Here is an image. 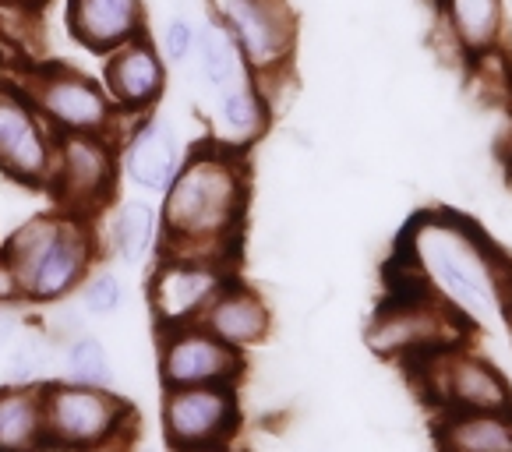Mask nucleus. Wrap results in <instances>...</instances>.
<instances>
[{
	"instance_id": "obj_1",
	"label": "nucleus",
	"mask_w": 512,
	"mask_h": 452,
	"mask_svg": "<svg viewBox=\"0 0 512 452\" xmlns=\"http://www.w3.org/2000/svg\"><path fill=\"white\" fill-rule=\"evenodd\" d=\"M248 163L241 149L209 142L184 156L163 191V255L230 258L248 212Z\"/></svg>"
},
{
	"instance_id": "obj_2",
	"label": "nucleus",
	"mask_w": 512,
	"mask_h": 452,
	"mask_svg": "<svg viewBox=\"0 0 512 452\" xmlns=\"http://www.w3.org/2000/svg\"><path fill=\"white\" fill-rule=\"evenodd\" d=\"M43 417L46 449L61 452H103L135 424V414L121 396L78 382H46Z\"/></svg>"
},
{
	"instance_id": "obj_3",
	"label": "nucleus",
	"mask_w": 512,
	"mask_h": 452,
	"mask_svg": "<svg viewBox=\"0 0 512 452\" xmlns=\"http://www.w3.org/2000/svg\"><path fill=\"white\" fill-rule=\"evenodd\" d=\"M53 135H110L117 131V106L103 82L68 64H39L15 85Z\"/></svg>"
},
{
	"instance_id": "obj_4",
	"label": "nucleus",
	"mask_w": 512,
	"mask_h": 452,
	"mask_svg": "<svg viewBox=\"0 0 512 452\" xmlns=\"http://www.w3.org/2000/svg\"><path fill=\"white\" fill-rule=\"evenodd\" d=\"M209 11L234 39L251 78L290 71L301 22L290 0H209Z\"/></svg>"
},
{
	"instance_id": "obj_5",
	"label": "nucleus",
	"mask_w": 512,
	"mask_h": 452,
	"mask_svg": "<svg viewBox=\"0 0 512 452\" xmlns=\"http://www.w3.org/2000/svg\"><path fill=\"white\" fill-rule=\"evenodd\" d=\"M474 325L460 311L445 304L435 290L414 297H389L368 325V347L382 357L431 354V350L460 347Z\"/></svg>"
},
{
	"instance_id": "obj_6",
	"label": "nucleus",
	"mask_w": 512,
	"mask_h": 452,
	"mask_svg": "<svg viewBox=\"0 0 512 452\" xmlns=\"http://www.w3.org/2000/svg\"><path fill=\"white\" fill-rule=\"evenodd\" d=\"M121 156L110 135H57L46 191L64 216L89 219L117 191Z\"/></svg>"
},
{
	"instance_id": "obj_7",
	"label": "nucleus",
	"mask_w": 512,
	"mask_h": 452,
	"mask_svg": "<svg viewBox=\"0 0 512 452\" xmlns=\"http://www.w3.org/2000/svg\"><path fill=\"white\" fill-rule=\"evenodd\" d=\"M230 283L223 258L163 255L149 276V308L156 329H181L202 318L205 304Z\"/></svg>"
},
{
	"instance_id": "obj_8",
	"label": "nucleus",
	"mask_w": 512,
	"mask_h": 452,
	"mask_svg": "<svg viewBox=\"0 0 512 452\" xmlns=\"http://www.w3.org/2000/svg\"><path fill=\"white\" fill-rule=\"evenodd\" d=\"M241 403L234 385H184L163 396V435L170 449L223 445L237 435Z\"/></svg>"
},
{
	"instance_id": "obj_9",
	"label": "nucleus",
	"mask_w": 512,
	"mask_h": 452,
	"mask_svg": "<svg viewBox=\"0 0 512 452\" xmlns=\"http://www.w3.org/2000/svg\"><path fill=\"white\" fill-rule=\"evenodd\" d=\"M241 371V350L226 347L223 339L205 332L198 322L159 332V382H163V389L234 385L241 378Z\"/></svg>"
},
{
	"instance_id": "obj_10",
	"label": "nucleus",
	"mask_w": 512,
	"mask_h": 452,
	"mask_svg": "<svg viewBox=\"0 0 512 452\" xmlns=\"http://www.w3.org/2000/svg\"><path fill=\"white\" fill-rule=\"evenodd\" d=\"M53 135L18 89H0V174L25 188H46L53 170Z\"/></svg>"
},
{
	"instance_id": "obj_11",
	"label": "nucleus",
	"mask_w": 512,
	"mask_h": 452,
	"mask_svg": "<svg viewBox=\"0 0 512 452\" xmlns=\"http://www.w3.org/2000/svg\"><path fill=\"white\" fill-rule=\"evenodd\" d=\"M92 258H96V241H92L89 219L64 216L53 241L22 272V297L36 304L61 301V297H68L71 290H78L85 283Z\"/></svg>"
},
{
	"instance_id": "obj_12",
	"label": "nucleus",
	"mask_w": 512,
	"mask_h": 452,
	"mask_svg": "<svg viewBox=\"0 0 512 452\" xmlns=\"http://www.w3.org/2000/svg\"><path fill=\"white\" fill-rule=\"evenodd\" d=\"M103 89L124 117L149 113L166 96V61L149 36H135L106 53Z\"/></svg>"
},
{
	"instance_id": "obj_13",
	"label": "nucleus",
	"mask_w": 512,
	"mask_h": 452,
	"mask_svg": "<svg viewBox=\"0 0 512 452\" xmlns=\"http://www.w3.org/2000/svg\"><path fill=\"white\" fill-rule=\"evenodd\" d=\"M181 163L184 149L174 124H166L152 110L131 117V128L121 135V170L135 188L163 195Z\"/></svg>"
},
{
	"instance_id": "obj_14",
	"label": "nucleus",
	"mask_w": 512,
	"mask_h": 452,
	"mask_svg": "<svg viewBox=\"0 0 512 452\" xmlns=\"http://www.w3.org/2000/svg\"><path fill=\"white\" fill-rule=\"evenodd\" d=\"M149 4L145 0H68V32L78 46L106 57L128 39L145 36Z\"/></svg>"
},
{
	"instance_id": "obj_15",
	"label": "nucleus",
	"mask_w": 512,
	"mask_h": 452,
	"mask_svg": "<svg viewBox=\"0 0 512 452\" xmlns=\"http://www.w3.org/2000/svg\"><path fill=\"white\" fill-rule=\"evenodd\" d=\"M198 325H202L205 332H212L216 339H223L226 347L248 350V347H258L272 332V311L258 290L230 279V283L205 304Z\"/></svg>"
},
{
	"instance_id": "obj_16",
	"label": "nucleus",
	"mask_w": 512,
	"mask_h": 452,
	"mask_svg": "<svg viewBox=\"0 0 512 452\" xmlns=\"http://www.w3.org/2000/svg\"><path fill=\"white\" fill-rule=\"evenodd\" d=\"M442 29L460 50V57H477L505 39V0H442Z\"/></svg>"
},
{
	"instance_id": "obj_17",
	"label": "nucleus",
	"mask_w": 512,
	"mask_h": 452,
	"mask_svg": "<svg viewBox=\"0 0 512 452\" xmlns=\"http://www.w3.org/2000/svg\"><path fill=\"white\" fill-rule=\"evenodd\" d=\"M212 96H216V113H212V121H216L219 145H230V149L244 152L265 128H269L272 110L251 75L234 85H226V89L212 92Z\"/></svg>"
},
{
	"instance_id": "obj_18",
	"label": "nucleus",
	"mask_w": 512,
	"mask_h": 452,
	"mask_svg": "<svg viewBox=\"0 0 512 452\" xmlns=\"http://www.w3.org/2000/svg\"><path fill=\"white\" fill-rule=\"evenodd\" d=\"M438 452H512V410L442 414L435 428Z\"/></svg>"
},
{
	"instance_id": "obj_19",
	"label": "nucleus",
	"mask_w": 512,
	"mask_h": 452,
	"mask_svg": "<svg viewBox=\"0 0 512 452\" xmlns=\"http://www.w3.org/2000/svg\"><path fill=\"white\" fill-rule=\"evenodd\" d=\"M46 417L43 385H4L0 389V452H43Z\"/></svg>"
},
{
	"instance_id": "obj_20",
	"label": "nucleus",
	"mask_w": 512,
	"mask_h": 452,
	"mask_svg": "<svg viewBox=\"0 0 512 452\" xmlns=\"http://www.w3.org/2000/svg\"><path fill=\"white\" fill-rule=\"evenodd\" d=\"M191 57H195L198 78L209 85V92H219V89H226V85L248 78V68H244L234 39L226 36V29L216 18H205V22L198 25L195 53H191Z\"/></svg>"
},
{
	"instance_id": "obj_21",
	"label": "nucleus",
	"mask_w": 512,
	"mask_h": 452,
	"mask_svg": "<svg viewBox=\"0 0 512 452\" xmlns=\"http://www.w3.org/2000/svg\"><path fill=\"white\" fill-rule=\"evenodd\" d=\"M156 234H159V219L149 202L128 198V202H121L117 209H113L110 244L124 262H131V265L142 262V258L152 251V244H156Z\"/></svg>"
},
{
	"instance_id": "obj_22",
	"label": "nucleus",
	"mask_w": 512,
	"mask_h": 452,
	"mask_svg": "<svg viewBox=\"0 0 512 452\" xmlns=\"http://www.w3.org/2000/svg\"><path fill=\"white\" fill-rule=\"evenodd\" d=\"M57 354L46 336H22L8 350V378L15 385H39V378L53 368Z\"/></svg>"
},
{
	"instance_id": "obj_23",
	"label": "nucleus",
	"mask_w": 512,
	"mask_h": 452,
	"mask_svg": "<svg viewBox=\"0 0 512 452\" xmlns=\"http://www.w3.org/2000/svg\"><path fill=\"white\" fill-rule=\"evenodd\" d=\"M68 375L71 382L99 385V389H106L113 382L110 357H106V347L96 336H78L68 347Z\"/></svg>"
},
{
	"instance_id": "obj_24",
	"label": "nucleus",
	"mask_w": 512,
	"mask_h": 452,
	"mask_svg": "<svg viewBox=\"0 0 512 452\" xmlns=\"http://www.w3.org/2000/svg\"><path fill=\"white\" fill-rule=\"evenodd\" d=\"M198 25L188 15H170L159 29V53L166 64H184L195 53Z\"/></svg>"
},
{
	"instance_id": "obj_25",
	"label": "nucleus",
	"mask_w": 512,
	"mask_h": 452,
	"mask_svg": "<svg viewBox=\"0 0 512 452\" xmlns=\"http://www.w3.org/2000/svg\"><path fill=\"white\" fill-rule=\"evenodd\" d=\"M82 301H85V311L92 315H110L124 304V283L113 272H96V276H85L82 283Z\"/></svg>"
},
{
	"instance_id": "obj_26",
	"label": "nucleus",
	"mask_w": 512,
	"mask_h": 452,
	"mask_svg": "<svg viewBox=\"0 0 512 452\" xmlns=\"http://www.w3.org/2000/svg\"><path fill=\"white\" fill-rule=\"evenodd\" d=\"M22 301V279H18L15 265L4 258V251H0V304H15Z\"/></svg>"
},
{
	"instance_id": "obj_27",
	"label": "nucleus",
	"mask_w": 512,
	"mask_h": 452,
	"mask_svg": "<svg viewBox=\"0 0 512 452\" xmlns=\"http://www.w3.org/2000/svg\"><path fill=\"white\" fill-rule=\"evenodd\" d=\"M177 452H237V449H230V445H198V449H177Z\"/></svg>"
},
{
	"instance_id": "obj_28",
	"label": "nucleus",
	"mask_w": 512,
	"mask_h": 452,
	"mask_svg": "<svg viewBox=\"0 0 512 452\" xmlns=\"http://www.w3.org/2000/svg\"><path fill=\"white\" fill-rule=\"evenodd\" d=\"M424 8H431V11H438V4H442V0H421Z\"/></svg>"
},
{
	"instance_id": "obj_29",
	"label": "nucleus",
	"mask_w": 512,
	"mask_h": 452,
	"mask_svg": "<svg viewBox=\"0 0 512 452\" xmlns=\"http://www.w3.org/2000/svg\"><path fill=\"white\" fill-rule=\"evenodd\" d=\"M135 452H156V449H135Z\"/></svg>"
},
{
	"instance_id": "obj_30",
	"label": "nucleus",
	"mask_w": 512,
	"mask_h": 452,
	"mask_svg": "<svg viewBox=\"0 0 512 452\" xmlns=\"http://www.w3.org/2000/svg\"><path fill=\"white\" fill-rule=\"evenodd\" d=\"M509 325H512V315H509Z\"/></svg>"
}]
</instances>
